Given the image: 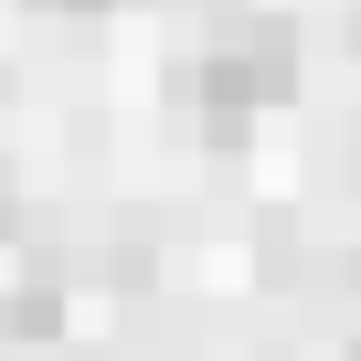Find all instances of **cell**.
<instances>
[{
	"label": "cell",
	"mask_w": 361,
	"mask_h": 361,
	"mask_svg": "<svg viewBox=\"0 0 361 361\" xmlns=\"http://www.w3.org/2000/svg\"><path fill=\"white\" fill-rule=\"evenodd\" d=\"M192 96H202V106H213V128L234 138L255 106H287V96H298V32H287V22H245L224 54H202Z\"/></svg>",
	"instance_id": "obj_1"
},
{
	"label": "cell",
	"mask_w": 361,
	"mask_h": 361,
	"mask_svg": "<svg viewBox=\"0 0 361 361\" xmlns=\"http://www.w3.org/2000/svg\"><path fill=\"white\" fill-rule=\"evenodd\" d=\"M0 329H32V340H54V329H64L54 287H22V298H0Z\"/></svg>",
	"instance_id": "obj_2"
},
{
	"label": "cell",
	"mask_w": 361,
	"mask_h": 361,
	"mask_svg": "<svg viewBox=\"0 0 361 361\" xmlns=\"http://www.w3.org/2000/svg\"><path fill=\"white\" fill-rule=\"evenodd\" d=\"M22 224V192H11V170H0V234H11Z\"/></svg>",
	"instance_id": "obj_3"
},
{
	"label": "cell",
	"mask_w": 361,
	"mask_h": 361,
	"mask_svg": "<svg viewBox=\"0 0 361 361\" xmlns=\"http://www.w3.org/2000/svg\"><path fill=\"white\" fill-rule=\"evenodd\" d=\"M43 11H106V0H43Z\"/></svg>",
	"instance_id": "obj_4"
}]
</instances>
